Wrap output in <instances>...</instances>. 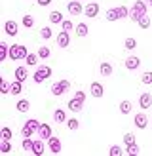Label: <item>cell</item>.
<instances>
[{
    "label": "cell",
    "mask_w": 152,
    "mask_h": 156,
    "mask_svg": "<svg viewBox=\"0 0 152 156\" xmlns=\"http://www.w3.org/2000/svg\"><path fill=\"white\" fill-rule=\"evenodd\" d=\"M46 143H48V151H50V152H53V154H61V149H63V147H61V139H59V137L51 135Z\"/></svg>",
    "instance_id": "obj_7"
},
{
    "label": "cell",
    "mask_w": 152,
    "mask_h": 156,
    "mask_svg": "<svg viewBox=\"0 0 152 156\" xmlns=\"http://www.w3.org/2000/svg\"><path fill=\"white\" fill-rule=\"evenodd\" d=\"M133 111V103H131V101H122V103H120V112L122 114H129V112H131Z\"/></svg>",
    "instance_id": "obj_29"
},
{
    "label": "cell",
    "mask_w": 152,
    "mask_h": 156,
    "mask_svg": "<svg viewBox=\"0 0 152 156\" xmlns=\"http://www.w3.org/2000/svg\"><path fill=\"white\" fill-rule=\"evenodd\" d=\"M139 65H141V59L137 57V55H129V57H126V61H124V67L127 69V71H137V69H139Z\"/></svg>",
    "instance_id": "obj_11"
},
{
    "label": "cell",
    "mask_w": 152,
    "mask_h": 156,
    "mask_svg": "<svg viewBox=\"0 0 152 156\" xmlns=\"http://www.w3.org/2000/svg\"><path fill=\"white\" fill-rule=\"evenodd\" d=\"M141 82H143L144 86H150V84H152V71L143 73V74H141Z\"/></svg>",
    "instance_id": "obj_36"
},
{
    "label": "cell",
    "mask_w": 152,
    "mask_h": 156,
    "mask_svg": "<svg viewBox=\"0 0 152 156\" xmlns=\"http://www.w3.org/2000/svg\"><path fill=\"white\" fill-rule=\"evenodd\" d=\"M67 12L71 15H80L84 13V6H82V0H71L67 4Z\"/></svg>",
    "instance_id": "obj_6"
},
{
    "label": "cell",
    "mask_w": 152,
    "mask_h": 156,
    "mask_svg": "<svg viewBox=\"0 0 152 156\" xmlns=\"http://www.w3.org/2000/svg\"><path fill=\"white\" fill-rule=\"evenodd\" d=\"M99 73H101V76H112V73H114V69H112V65L110 63H101L99 65Z\"/></svg>",
    "instance_id": "obj_20"
},
{
    "label": "cell",
    "mask_w": 152,
    "mask_h": 156,
    "mask_svg": "<svg viewBox=\"0 0 152 156\" xmlns=\"http://www.w3.org/2000/svg\"><path fill=\"white\" fill-rule=\"evenodd\" d=\"M147 4H150V6H152V0H148V2H147Z\"/></svg>",
    "instance_id": "obj_47"
},
{
    "label": "cell",
    "mask_w": 152,
    "mask_h": 156,
    "mask_svg": "<svg viewBox=\"0 0 152 156\" xmlns=\"http://www.w3.org/2000/svg\"><path fill=\"white\" fill-rule=\"evenodd\" d=\"M51 73H53L51 67H48V65H40V67L36 69V73L33 74V80H34L36 84H42V82H46V80L51 76Z\"/></svg>",
    "instance_id": "obj_5"
},
{
    "label": "cell",
    "mask_w": 152,
    "mask_h": 156,
    "mask_svg": "<svg viewBox=\"0 0 152 156\" xmlns=\"http://www.w3.org/2000/svg\"><path fill=\"white\" fill-rule=\"evenodd\" d=\"M67 128L71 129V131H76V129L80 128V122L76 120V116H74V118H68V120H67Z\"/></svg>",
    "instance_id": "obj_34"
},
{
    "label": "cell",
    "mask_w": 152,
    "mask_h": 156,
    "mask_svg": "<svg viewBox=\"0 0 152 156\" xmlns=\"http://www.w3.org/2000/svg\"><path fill=\"white\" fill-rule=\"evenodd\" d=\"M147 13V2H143V0H137V2L129 8V19L131 21H139V17H143V15Z\"/></svg>",
    "instance_id": "obj_1"
},
{
    "label": "cell",
    "mask_w": 152,
    "mask_h": 156,
    "mask_svg": "<svg viewBox=\"0 0 152 156\" xmlns=\"http://www.w3.org/2000/svg\"><path fill=\"white\" fill-rule=\"evenodd\" d=\"M133 124L137 126V129H144V128L148 126V116L144 114V112H137L135 118H133Z\"/></svg>",
    "instance_id": "obj_9"
},
{
    "label": "cell",
    "mask_w": 152,
    "mask_h": 156,
    "mask_svg": "<svg viewBox=\"0 0 152 156\" xmlns=\"http://www.w3.org/2000/svg\"><path fill=\"white\" fill-rule=\"evenodd\" d=\"M105 17H106V21H118V19H122L118 8H110V10L105 13Z\"/></svg>",
    "instance_id": "obj_24"
},
{
    "label": "cell",
    "mask_w": 152,
    "mask_h": 156,
    "mask_svg": "<svg viewBox=\"0 0 152 156\" xmlns=\"http://www.w3.org/2000/svg\"><path fill=\"white\" fill-rule=\"evenodd\" d=\"M21 147H23V151H27V152H33V149H34V139H33V137H23V143H21Z\"/></svg>",
    "instance_id": "obj_26"
},
{
    "label": "cell",
    "mask_w": 152,
    "mask_h": 156,
    "mask_svg": "<svg viewBox=\"0 0 152 156\" xmlns=\"http://www.w3.org/2000/svg\"><path fill=\"white\" fill-rule=\"evenodd\" d=\"M67 108H68V111H71V112H80L82 111V108H84V101H80V99H76V97H72L71 101H68V103H67Z\"/></svg>",
    "instance_id": "obj_15"
},
{
    "label": "cell",
    "mask_w": 152,
    "mask_h": 156,
    "mask_svg": "<svg viewBox=\"0 0 152 156\" xmlns=\"http://www.w3.org/2000/svg\"><path fill=\"white\" fill-rule=\"evenodd\" d=\"M27 78H29V67H27V65L15 67V80H19V82H25Z\"/></svg>",
    "instance_id": "obj_17"
},
{
    "label": "cell",
    "mask_w": 152,
    "mask_h": 156,
    "mask_svg": "<svg viewBox=\"0 0 152 156\" xmlns=\"http://www.w3.org/2000/svg\"><path fill=\"white\" fill-rule=\"evenodd\" d=\"M124 143H126V147L131 145V143H135V135H133V133H126V135H124Z\"/></svg>",
    "instance_id": "obj_44"
},
{
    "label": "cell",
    "mask_w": 152,
    "mask_h": 156,
    "mask_svg": "<svg viewBox=\"0 0 152 156\" xmlns=\"http://www.w3.org/2000/svg\"><path fill=\"white\" fill-rule=\"evenodd\" d=\"M89 91H91V95L97 97V99H101V97L105 95V88H103V84H101V82H91Z\"/></svg>",
    "instance_id": "obj_14"
},
{
    "label": "cell",
    "mask_w": 152,
    "mask_h": 156,
    "mask_svg": "<svg viewBox=\"0 0 152 156\" xmlns=\"http://www.w3.org/2000/svg\"><path fill=\"white\" fill-rule=\"evenodd\" d=\"M15 108H17L19 112H29V108H30V103L27 99H19L17 103H15Z\"/></svg>",
    "instance_id": "obj_28"
},
{
    "label": "cell",
    "mask_w": 152,
    "mask_h": 156,
    "mask_svg": "<svg viewBox=\"0 0 152 156\" xmlns=\"http://www.w3.org/2000/svg\"><path fill=\"white\" fill-rule=\"evenodd\" d=\"M72 29H74L72 21H68V19H63V23H61V30H67V33H71Z\"/></svg>",
    "instance_id": "obj_41"
},
{
    "label": "cell",
    "mask_w": 152,
    "mask_h": 156,
    "mask_svg": "<svg viewBox=\"0 0 152 156\" xmlns=\"http://www.w3.org/2000/svg\"><path fill=\"white\" fill-rule=\"evenodd\" d=\"M12 137H13V133H12V129L8 126H4L2 129H0V139H10L12 141Z\"/></svg>",
    "instance_id": "obj_37"
},
{
    "label": "cell",
    "mask_w": 152,
    "mask_h": 156,
    "mask_svg": "<svg viewBox=\"0 0 152 156\" xmlns=\"http://www.w3.org/2000/svg\"><path fill=\"white\" fill-rule=\"evenodd\" d=\"M10 86H12V82H8V80H0V93H10Z\"/></svg>",
    "instance_id": "obj_40"
},
{
    "label": "cell",
    "mask_w": 152,
    "mask_h": 156,
    "mask_svg": "<svg viewBox=\"0 0 152 156\" xmlns=\"http://www.w3.org/2000/svg\"><path fill=\"white\" fill-rule=\"evenodd\" d=\"M46 152V145H44V139H40L38 137L36 141H34V149H33V154H36V156H42Z\"/></svg>",
    "instance_id": "obj_19"
},
{
    "label": "cell",
    "mask_w": 152,
    "mask_h": 156,
    "mask_svg": "<svg viewBox=\"0 0 152 156\" xmlns=\"http://www.w3.org/2000/svg\"><path fill=\"white\" fill-rule=\"evenodd\" d=\"M38 59H40L38 53H29V55L25 57V65L27 67H36L38 65Z\"/></svg>",
    "instance_id": "obj_27"
},
{
    "label": "cell",
    "mask_w": 152,
    "mask_h": 156,
    "mask_svg": "<svg viewBox=\"0 0 152 156\" xmlns=\"http://www.w3.org/2000/svg\"><path fill=\"white\" fill-rule=\"evenodd\" d=\"M137 25H139L141 29H148V27H150V17H148L147 13H144L143 17H139V21H137Z\"/></svg>",
    "instance_id": "obj_33"
},
{
    "label": "cell",
    "mask_w": 152,
    "mask_h": 156,
    "mask_svg": "<svg viewBox=\"0 0 152 156\" xmlns=\"http://www.w3.org/2000/svg\"><path fill=\"white\" fill-rule=\"evenodd\" d=\"M36 53H38V55H40V59H48V57L51 55V50L48 48V46H42V48L38 50Z\"/></svg>",
    "instance_id": "obj_35"
},
{
    "label": "cell",
    "mask_w": 152,
    "mask_h": 156,
    "mask_svg": "<svg viewBox=\"0 0 152 156\" xmlns=\"http://www.w3.org/2000/svg\"><path fill=\"white\" fill-rule=\"evenodd\" d=\"M139 107L143 108V111H147V108H150V107H152V95H150L148 91L141 93V97H139Z\"/></svg>",
    "instance_id": "obj_16"
},
{
    "label": "cell",
    "mask_w": 152,
    "mask_h": 156,
    "mask_svg": "<svg viewBox=\"0 0 152 156\" xmlns=\"http://www.w3.org/2000/svg\"><path fill=\"white\" fill-rule=\"evenodd\" d=\"M50 23H51V25H61V23H63V13L57 12V10H53L50 13Z\"/></svg>",
    "instance_id": "obj_21"
},
{
    "label": "cell",
    "mask_w": 152,
    "mask_h": 156,
    "mask_svg": "<svg viewBox=\"0 0 152 156\" xmlns=\"http://www.w3.org/2000/svg\"><path fill=\"white\" fill-rule=\"evenodd\" d=\"M21 91H23V82L13 80L12 86H10V93H12V95H21Z\"/></svg>",
    "instance_id": "obj_23"
},
{
    "label": "cell",
    "mask_w": 152,
    "mask_h": 156,
    "mask_svg": "<svg viewBox=\"0 0 152 156\" xmlns=\"http://www.w3.org/2000/svg\"><path fill=\"white\" fill-rule=\"evenodd\" d=\"M126 152H127V154H131V156H137V154L141 152V149H139V145H137V143H131V145H127V147H126Z\"/></svg>",
    "instance_id": "obj_32"
},
{
    "label": "cell",
    "mask_w": 152,
    "mask_h": 156,
    "mask_svg": "<svg viewBox=\"0 0 152 156\" xmlns=\"http://www.w3.org/2000/svg\"><path fill=\"white\" fill-rule=\"evenodd\" d=\"M36 4H38V6H50L51 0H36Z\"/></svg>",
    "instance_id": "obj_46"
},
{
    "label": "cell",
    "mask_w": 152,
    "mask_h": 156,
    "mask_svg": "<svg viewBox=\"0 0 152 156\" xmlns=\"http://www.w3.org/2000/svg\"><path fill=\"white\" fill-rule=\"evenodd\" d=\"M68 90H71V82H68V80H57V82H53V84L50 86L51 95H55V97L65 95Z\"/></svg>",
    "instance_id": "obj_3"
},
{
    "label": "cell",
    "mask_w": 152,
    "mask_h": 156,
    "mask_svg": "<svg viewBox=\"0 0 152 156\" xmlns=\"http://www.w3.org/2000/svg\"><path fill=\"white\" fill-rule=\"evenodd\" d=\"M74 30H76V36H80V38H84V36L89 34V27L86 25V23H78Z\"/></svg>",
    "instance_id": "obj_22"
},
{
    "label": "cell",
    "mask_w": 152,
    "mask_h": 156,
    "mask_svg": "<svg viewBox=\"0 0 152 156\" xmlns=\"http://www.w3.org/2000/svg\"><path fill=\"white\" fill-rule=\"evenodd\" d=\"M118 12H120V17H122V19L129 17V8H126V6H118Z\"/></svg>",
    "instance_id": "obj_43"
},
{
    "label": "cell",
    "mask_w": 152,
    "mask_h": 156,
    "mask_svg": "<svg viewBox=\"0 0 152 156\" xmlns=\"http://www.w3.org/2000/svg\"><path fill=\"white\" fill-rule=\"evenodd\" d=\"M74 97H76V99H80V101H86V93H84L82 90H78V91L74 93Z\"/></svg>",
    "instance_id": "obj_45"
},
{
    "label": "cell",
    "mask_w": 152,
    "mask_h": 156,
    "mask_svg": "<svg viewBox=\"0 0 152 156\" xmlns=\"http://www.w3.org/2000/svg\"><path fill=\"white\" fill-rule=\"evenodd\" d=\"M40 139H44V141H48V139L53 135V129L50 124H40V128H38V133H36Z\"/></svg>",
    "instance_id": "obj_10"
},
{
    "label": "cell",
    "mask_w": 152,
    "mask_h": 156,
    "mask_svg": "<svg viewBox=\"0 0 152 156\" xmlns=\"http://www.w3.org/2000/svg\"><path fill=\"white\" fill-rule=\"evenodd\" d=\"M40 36L44 38V40H50V38L53 36L51 29H50V27H42V29H40Z\"/></svg>",
    "instance_id": "obj_39"
},
{
    "label": "cell",
    "mask_w": 152,
    "mask_h": 156,
    "mask_svg": "<svg viewBox=\"0 0 152 156\" xmlns=\"http://www.w3.org/2000/svg\"><path fill=\"white\" fill-rule=\"evenodd\" d=\"M38 128H40V122H38L36 118H30V120H27L25 124H23V128H21V135H23V137L36 135V133H38Z\"/></svg>",
    "instance_id": "obj_4"
},
{
    "label": "cell",
    "mask_w": 152,
    "mask_h": 156,
    "mask_svg": "<svg viewBox=\"0 0 152 156\" xmlns=\"http://www.w3.org/2000/svg\"><path fill=\"white\" fill-rule=\"evenodd\" d=\"M21 23H23V27H25V29H33L34 27V17L30 13H25V15H23V19H21Z\"/></svg>",
    "instance_id": "obj_30"
},
{
    "label": "cell",
    "mask_w": 152,
    "mask_h": 156,
    "mask_svg": "<svg viewBox=\"0 0 152 156\" xmlns=\"http://www.w3.org/2000/svg\"><path fill=\"white\" fill-rule=\"evenodd\" d=\"M27 55H29L27 46H23V44H12L10 46V59H13V61H25Z\"/></svg>",
    "instance_id": "obj_2"
},
{
    "label": "cell",
    "mask_w": 152,
    "mask_h": 156,
    "mask_svg": "<svg viewBox=\"0 0 152 156\" xmlns=\"http://www.w3.org/2000/svg\"><path fill=\"white\" fill-rule=\"evenodd\" d=\"M122 152H124V151H122V147H118V145H112L110 151H109L110 156H122Z\"/></svg>",
    "instance_id": "obj_42"
},
{
    "label": "cell",
    "mask_w": 152,
    "mask_h": 156,
    "mask_svg": "<svg viewBox=\"0 0 152 156\" xmlns=\"http://www.w3.org/2000/svg\"><path fill=\"white\" fill-rule=\"evenodd\" d=\"M55 42L59 48H68V44H71V36H68L67 30H61V33L55 36Z\"/></svg>",
    "instance_id": "obj_13"
},
{
    "label": "cell",
    "mask_w": 152,
    "mask_h": 156,
    "mask_svg": "<svg viewBox=\"0 0 152 156\" xmlns=\"http://www.w3.org/2000/svg\"><path fill=\"white\" fill-rule=\"evenodd\" d=\"M0 152H2V154L12 152V143H10V139H0Z\"/></svg>",
    "instance_id": "obj_31"
},
{
    "label": "cell",
    "mask_w": 152,
    "mask_h": 156,
    "mask_svg": "<svg viewBox=\"0 0 152 156\" xmlns=\"http://www.w3.org/2000/svg\"><path fill=\"white\" fill-rule=\"evenodd\" d=\"M4 30H6L8 36H17V33H19V25H17L15 21L8 19V21L4 23Z\"/></svg>",
    "instance_id": "obj_12"
},
{
    "label": "cell",
    "mask_w": 152,
    "mask_h": 156,
    "mask_svg": "<svg viewBox=\"0 0 152 156\" xmlns=\"http://www.w3.org/2000/svg\"><path fill=\"white\" fill-rule=\"evenodd\" d=\"M53 120H55L57 124H67V111L65 108H55L53 111Z\"/></svg>",
    "instance_id": "obj_18"
},
{
    "label": "cell",
    "mask_w": 152,
    "mask_h": 156,
    "mask_svg": "<svg viewBox=\"0 0 152 156\" xmlns=\"http://www.w3.org/2000/svg\"><path fill=\"white\" fill-rule=\"evenodd\" d=\"M124 48H126V50H135V48H137V40H135V38H131V36H129V38H126V42H124Z\"/></svg>",
    "instance_id": "obj_38"
},
{
    "label": "cell",
    "mask_w": 152,
    "mask_h": 156,
    "mask_svg": "<svg viewBox=\"0 0 152 156\" xmlns=\"http://www.w3.org/2000/svg\"><path fill=\"white\" fill-rule=\"evenodd\" d=\"M84 15H86V17H89V19L97 17V15H99V4H97V2L86 4V6H84Z\"/></svg>",
    "instance_id": "obj_8"
},
{
    "label": "cell",
    "mask_w": 152,
    "mask_h": 156,
    "mask_svg": "<svg viewBox=\"0 0 152 156\" xmlns=\"http://www.w3.org/2000/svg\"><path fill=\"white\" fill-rule=\"evenodd\" d=\"M10 59V46L6 42H0V61Z\"/></svg>",
    "instance_id": "obj_25"
},
{
    "label": "cell",
    "mask_w": 152,
    "mask_h": 156,
    "mask_svg": "<svg viewBox=\"0 0 152 156\" xmlns=\"http://www.w3.org/2000/svg\"><path fill=\"white\" fill-rule=\"evenodd\" d=\"M82 2H84V0H82Z\"/></svg>",
    "instance_id": "obj_48"
}]
</instances>
